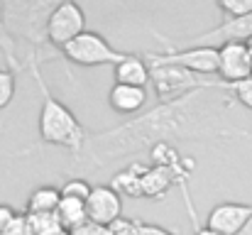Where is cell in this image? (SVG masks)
Returning a JSON list of instances; mask_svg holds the SVG:
<instances>
[{
    "label": "cell",
    "instance_id": "cell-1",
    "mask_svg": "<svg viewBox=\"0 0 252 235\" xmlns=\"http://www.w3.org/2000/svg\"><path fill=\"white\" fill-rule=\"evenodd\" d=\"M233 101L220 88H201L174 103H159L152 110L103 133H88L74 169H103L123 157L150 152L155 145H176L193 140H233L245 137L230 118Z\"/></svg>",
    "mask_w": 252,
    "mask_h": 235
},
{
    "label": "cell",
    "instance_id": "cell-2",
    "mask_svg": "<svg viewBox=\"0 0 252 235\" xmlns=\"http://www.w3.org/2000/svg\"><path fill=\"white\" fill-rule=\"evenodd\" d=\"M25 67L32 74L39 96H42V108H39V120H37V130H39V140L42 145H54V147H66L74 157L81 155L86 145L88 133L84 130V125L79 123V118L49 91V86L44 83L42 76V62L34 52L25 54Z\"/></svg>",
    "mask_w": 252,
    "mask_h": 235
},
{
    "label": "cell",
    "instance_id": "cell-3",
    "mask_svg": "<svg viewBox=\"0 0 252 235\" xmlns=\"http://www.w3.org/2000/svg\"><path fill=\"white\" fill-rule=\"evenodd\" d=\"M59 0H2V22L17 44L27 42V52H34L42 64L62 59L64 54L49 44L47 27Z\"/></svg>",
    "mask_w": 252,
    "mask_h": 235
},
{
    "label": "cell",
    "instance_id": "cell-4",
    "mask_svg": "<svg viewBox=\"0 0 252 235\" xmlns=\"http://www.w3.org/2000/svg\"><path fill=\"white\" fill-rule=\"evenodd\" d=\"M150 71H152V88L159 103H174L201 88H220L218 78L198 76L176 64H150Z\"/></svg>",
    "mask_w": 252,
    "mask_h": 235
},
{
    "label": "cell",
    "instance_id": "cell-5",
    "mask_svg": "<svg viewBox=\"0 0 252 235\" xmlns=\"http://www.w3.org/2000/svg\"><path fill=\"white\" fill-rule=\"evenodd\" d=\"M62 54H64V59H69L79 67H103V64L118 67L120 62L127 59V52H118L100 32H91V30H86L81 37L69 42L62 49Z\"/></svg>",
    "mask_w": 252,
    "mask_h": 235
},
{
    "label": "cell",
    "instance_id": "cell-6",
    "mask_svg": "<svg viewBox=\"0 0 252 235\" xmlns=\"http://www.w3.org/2000/svg\"><path fill=\"white\" fill-rule=\"evenodd\" d=\"M159 44H167V47H176V49H184V47H223L228 42H248L252 39V12L245 17H235V20H223L220 25L196 34V37H186L181 42H174L169 37H162L159 32H155Z\"/></svg>",
    "mask_w": 252,
    "mask_h": 235
},
{
    "label": "cell",
    "instance_id": "cell-7",
    "mask_svg": "<svg viewBox=\"0 0 252 235\" xmlns=\"http://www.w3.org/2000/svg\"><path fill=\"white\" fill-rule=\"evenodd\" d=\"M162 47H164V52H145L147 64H176L198 76H218V62H220L218 49H213V47L176 49V47H167V44H162Z\"/></svg>",
    "mask_w": 252,
    "mask_h": 235
},
{
    "label": "cell",
    "instance_id": "cell-8",
    "mask_svg": "<svg viewBox=\"0 0 252 235\" xmlns=\"http://www.w3.org/2000/svg\"><path fill=\"white\" fill-rule=\"evenodd\" d=\"M86 32V12L81 5L76 2H59L57 10L49 17V27H47V37L49 44L54 49H64L69 42H74L76 37H81Z\"/></svg>",
    "mask_w": 252,
    "mask_h": 235
},
{
    "label": "cell",
    "instance_id": "cell-9",
    "mask_svg": "<svg viewBox=\"0 0 252 235\" xmlns=\"http://www.w3.org/2000/svg\"><path fill=\"white\" fill-rule=\"evenodd\" d=\"M252 218L250 203H238V201H225L211 208L206 218V228H211L218 235H240Z\"/></svg>",
    "mask_w": 252,
    "mask_h": 235
},
{
    "label": "cell",
    "instance_id": "cell-10",
    "mask_svg": "<svg viewBox=\"0 0 252 235\" xmlns=\"http://www.w3.org/2000/svg\"><path fill=\"white\" fill-rule=\"evenodd\" d=\"M218 78L223 83H235L252 76V57L245 42H228L218 47Z\"/></svg>",
    "mask_w": 252,
    "mask_h": 235
},
{
    "label": "cell",
    "instance_id": "cell-11",
    "mask_svg": "<svg viewBox=\"0 0 252 235\" xmlns=\"http://www.w3.org/2000/svg\"><path fill=\"white\" fill-rule=\"evenodd\" d=\"M88 221L98 226H113L118 218H123V196L113 186H93L88 201H86Z\"/></svg>",
    "mask_w": 252,
    "mask_h": 235
},
{
    "label": "cell",
    "instance_id": "cell-12",
    "mask_svg": "<svg viewBox=\"0 0 252 235\" xmlns=\"http://www.w3.org/2000/svg\"><path fill=\"white\" fill-rule=\"evenodd\" d=\"M113 74H115V83H123V86L147 88V83H152V71L145 54H127L125 62L113 67Z\"/></svg>",
    "mask_w": 252,
    "mask_h": 235
},
{
    "label": "cell",
    "instance_id": "cell-13",
    "mask_svg": "<svg viewBox=\"0 0 252 235\" xmlns=\"http://www.w3.org/2000/svg\"><path fill=\"white\" fill-rule=\"evenodd\" d=\"M108 103L115 113L120 115H135L145 108L147 103V88H137V86H123L115 83L108 93Z\"/></svg>",
    "mask_w": 252,
    "mask_h": 235
},
{
    "label": "cell",
    "instance_id": "cell-14",
    "mask_svg": "<svg viewBox=\"0 0 252 235\" xmlns=\"http://www.w3.org/2000/svg\"><path fill=\"white\" fill-rule=\"evenodd\" d=\"M150 167L142 164V162H130L125 169H120L115 176H113V189L120 194V196H132V199H142V176Z\"/></svg>",
    "mask_w": 252,
    "mask_h": 235
},
{
    "label": "cell",
    "instance_id": "cell-15",
    "mask_svg": "<svg viewBox=\"0 0 252 235\" xmlns=\"http://www.w3.org/2000/svg\"><path fill=\"white\" fill-rule=\"evenodd\" d=\"M176 184V174L167 167H150L142 176V199H164Z\"/></svg>",
    "mask_w": 252,
    "mask_h": 235
},
{
    "label": "cell",
    "instance_id": "cell-16",
    "mask_svg": "<svg viewBox=\"0 0 252 235\" xmlns=\"http://www.w3.org/2000/svg\"><path fill=\"white\" fill-rule=\"evenodd\" d=\"M62 199H64L62 189H57V186H37L30 194V199H27L25 213H57Z\"/></svg>",
    "mask_w": 252,
    "mask_h": 235
},
{
    "label": "cell",
    "instance_id": "cell-17",
    "mask_svg": "<svg viewBox=\"0 0 252 235\" xmlns=\"http://www.w3.org/2000/svg\"><path fill=\"white\" fill-rule=\"evenodd\" d=\"M57 218H59V226L64 231H74L79 228L81 223L88 221V213H86V201H79V199H62L59 208H57Z\"/></svg>",
    "mask_w": 252,
    "mask_h": 235
},
{
    "label": "cell",
    "instance_id": "cell-18",
    "mask_svg": "<svg viewBox=\"0 0 252 235\" xmlns=\"http://www.w3.org/2000/svg\"><path fill=\"white\" fill-rule=\"evenodd\" d=\"M17 42L12 39V34L7 32L5 22H2V2H0V54L5 59V67L12 71V74H20V71H27V67L20 62V54H17Z\"/></svg>",
    "mask_w": 252,
    "mask_h": 235
},
{
    "label": "cell",
    "instance_id": "cell-19",
    "mask_svg": "<svg viewBox=\"0 0 252 235\" xmlns=\"http://www.w3.org/2000/svg\"><path fill=\"white\" fill-rule=\"evenodd\" d=\"M220 81V78H218ZM220 91H225L230 98H235L240 105H245L248 110H252V76L245 78V81H235V83H218Z\"/></svg>",
    "mask_w": 252,
    "mask_h": 235
},
{
    "label": "cell",
    "instance_id": "cell-20",
    "mask_svg": "<svg viewBox=\"0 0 252 235\" xmlns=\"http://www.w3.org/2000/svg\"><path fill=\"white\" fill-rule=\"evenodd\" d=\"M27 223H30L32 235H47L62 228L57 213H27Z\"/></svg>",
    "mask_w": 252,
    "mask_h": 235
},
{
    "label": "cell",
    "instance_id": "cell-21",
    "mask_svg": "<svg viewBox=\"0 0 252 235\" xmlns=\"http://www.w3.org/2000/svg\"><path fill=\"white\" fill-rule=\"evenodd\" d=\"M91 191H93V186L86 181L84 176H71V179H66L64 186H62V196H66V199H79V201H88Z\"/></svg>",
    "mask_w": 252,
    "mask_h": 235
},
{
    "label": "cell",
    "instance_id": "cell-22",
    "mask_svg": "<svg viewBox=\"0 0 252 235\" xmlns=\"http://www.w3.org/2000/svg\"><path fill=\"white\" fill-rule=\"evenodd\" d=\"M15 76L17 74H12L7 67H0V110H5L15 98V88H17Z\"/></svg>",
    "mask_w": 252,
    "mask_h": 235
},
{
    "label": "cell",
    "instance_id": "cell-23",
    "mask_svg": "<svg viewBox=\"0 0 252 235\" xmlns=\"http://www.w3.org/2000/svg\"><path fill=\"white\" fill-rule=\"evenodd\" d=\"M218 10L225 15V20L245 17L252 12V0H218Z\"/></svg>",
    "mask_w": 252,
    "mask_h": 235
},
{
    "label": "cell",
    "instance_id": "cell-24",
    "mask_svg": "<svg viewBox=\"0 0 252 235\" xmlns=\"http://www.w3.org/2000/svg\"><path fill=\"white\" fill-rule=\"evenodd\" d=\"M176 184L181 186V194H184V203H186V211H189V216H191V226H193V235H218L213 233L211 228H201L198 226V218H196V208H193V201H191V196H189V186H186V179H176Z\"/></svg>",
    "mask_w": 252,
    "mask_h": 235
},
{
    "label": "cell",
    "instance_id": "cell-25",
    "mask_svg": "<svg viewBox=\"0 0 252 235\" xmlns=\"http://www.w3.org/2000/svg\"><path fill=\"white\" fill-rule=\"evenodd\" d=\"M140 231V221H135V218H118L113 226H108V233L110 235H137Z\"/></svg>",
    "mask_w": 252,
    "mask_h": 235
},
{
    "label": "cell",
    "instance_id": "cell-26",
    "mask_svg": "<svg viewBox=\"0 0 252 235\" xmlns=\"http://www.w3.org/2000/svg\"><path fill=\"white\" fill-rule=\"evenodd\" d=\"M0 235H32L30 223H27V213H17V218H15Z\"/></svg>",
    "mask_w": 252,
    "mask_h": 235
},
{
    "label": "cell",
    "instance_id": "cell-27",
    "mask_svg": "<svg viewBox=\"0 0 252 235\" xmlns=\"http://www.w3.org/2000/svg\"><path fill=\"white\" fill-rule=\"evenodd\" d=\"M71 235H110V233H108L105 226H98V223H93V221H86L79 228H74Z\"/></svg>",
    "mask_w": 252,
    "mask_h": 235
},
{
    "label": "cell",
    "instance_id": "cell-28",
    "mask_svg": "<svg viewBox=\"0 0 252 235\" xmlns=\"http://www.w3.org/2000/svg\"><path fill=\"white\" fill-rule=\"evenodd\" d=\"M15 218H17V211H15L12 206H7V203H0V233H2Z\"/></svg>",
    "mask_w": 252,
    "mask_h": 235
},
{
    "label": "cell",
    "instance_id": "cell-29",
    "mask_svg": "<svg viewBox=\"0 0 252 235\" xmlns=\"http://www.w3.org/2000/svg\"><path fill=\"white\" fill-rule=\"evenodd\" d=\"M137 235H176V233H171V231L162 228V226H155V223H142V221H140V231H137Z\"/></svg>",
    "mask_w": 252,
    "mask_h": 235
},
{
    "label": "cell",
    "instance_id": "cell-30",
    "mask_svg": "<svg viewBox=\"0 0 252 235\" xmlns=\"http://www.w3.org/2000/svg\"><path fill=\"white\" fill-rule=\"evenodd\" d=\"M47 235H71V233L64 231V228H59V231H52V233H47Z\"/></svg>",
    "mask_w": 252,
    "mask_h": 235
},
{
    "label": "cell",
    "instance_id": "cell-31",
    "mask_svg": "<svg viewBox=\"0 0 252 235\" xmlns=\"http://www.w3.org/2000/svg\"><path fill=\"white\" fill-rule=\"evenodd\" d=\"M240 235H252V218H250V223H248V228H245Z\"/></svg>",
    "mask_w": 252,
    "mask_h": 235
},
{
    "label": "cell",
    "instance_id": "cell-32",
    "mask_svg": "<svg viewBox=\"0 0 252 235\" xmlns=\"http://www.w3.org/2000/svg\"><path fill=\"white\" fill-rule=\"evenodd\" d=\"M245 44H248V49H250V52H252V39H248V42H245Z\"/></svg>",
    "mask_w": 252,
    "mask_h": 235
},
{
    "label": "cell",
    "instance_id": "cell-33",
    "mask_svg": "<svg viewBox=\"0 0 252 235\" xmlns=\"http://www.w3.org/2000/svg\"><path fill=\"white\" fill-rule=\"evenodd\" d=\"M250 57H252V52H250Z\"/></svg>",
    "mask_w": 252,
    "mask_h": 235
},
{
    "label": "cell",
    "instance_id": "cell-34",
    "mask_svg": "<svg viewBox=\"0 0 252 235\" xmlns=\"http://www.w3.org/2000/svg\"><path fill=\"white\" fill-rule=\"evenodd\" d=\"M0 57H2V54H0Z\"/></svg>",
    "mask_w": 252,
    "mask_h": 235
}]
</instances>
